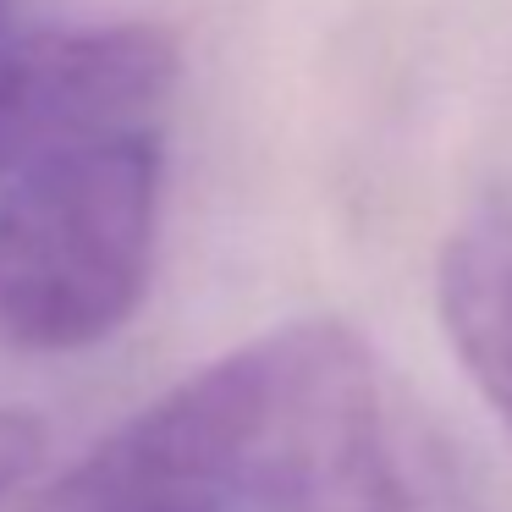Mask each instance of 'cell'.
Instances as JSON below:
<instances>
[{"label": "cell", "instance_id": "obj_1", "mask_svg": "<svg viewBox=\"0 0 512 512\" xmlns=\"http://www.w3.org/2000/svg\"><path fill=\"white\" fill-rule=\"evenodd\" d=\"M446 446L347 320H287L116 424L50 485V512H474Z\"/></svg>", "mask_w": 512, "mask_h": 512}, {"label": "cell", "instance_id": "obj_2", "mask_svg": "<svg viewBox=\"0 0 512 512\" xmlns=\"http://www.w3.org/2000/svg\"><path fill=\"white\" fill-rule=\"evenodd\" d=\"M160 127L78 138L0 188V342L83 353L133 320L160 243Z\"/></svg>", "mask_w": 512, "mask_h": 512}, {"label": "cell", "instance_id": "obj_3", "mask_svg": "<svg viewBox=\"0 0 512 512\" xmlns=\"http://www.w3.org/2000/svg\"><path fill=\"white\" fill-rule=\"evenodd\" d=\"M177 45L149 23L39 28L0 45V188L78 138L160 127Z\"/></svg>", "mask_w": 512, "mask_h": 512}, {"label": "cell", "instance_id": "obj_4", "mask_svg": "<svg viewBox=\"0 0 512 512\" xmlns=\"http://www.w3.org/2000/svg\"><path fill=\"white\" fill-rule=\"evenodd\" d=\"M435 314L463 375L512 435V193L485 199L441 243Z\"/></svg>", "mask_w": 512, "mask_h": 512}, {"label": "cell", "instance_id": "obj_5", "mask_svg": "<svg viewBox=\"0 0 512 512\" xmlns=\"http://www.w3.org/2000/svg\"><path fill=\"white\" fill-rule=\"evenodd\" d=\"M45 457V424L23 408H0V501L12 496Z\"/></svg>", "mask_w": 512, "mask_h": 512}, {"label": "cell", "instance_id": "obj_6", "mask_svg": "<svg viewBox=\"0 0 512 512\" xmlns=\"http://www.w3.org/2000/svg\"><path fill=\"white\" fill-rule=\"evenodd\" d=\"M149 512H215V507H149Z\"/></svg>", "mask_w": 512, "mask_h": 512}]
</instances>
